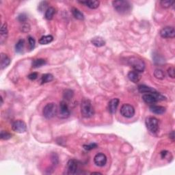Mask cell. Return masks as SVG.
I'll return each mask as SVG.
<instances>
[{"mask_svg": "<svg viewBox=\"0 0 175 175\" xmlns=\"http://www.w3.org/2000/svg\"><path fill=\"white\" fill-rule=\"evenodd\" d=\"M28 43H29V48H30V50H32L35 47V40L34 38H32V36L28 37Z\"/></svg>", "mask_w": 175, "mask_h": 175, "instance_id": "obj_34", "label": "cell"}, {"mask_svg": "<svg viewBox=\"0 0 175 175\" xmlns=\"http://www.w3.org/2000/svg\"><path fill=\"white\" fill-rule=\"evenodd\" d=\"M101 174V173H100V172H92V174Z\"/></svg>", "mask_w": 175, "mask_h": 175, "instance_id": "obj_41", "label": "cell"}, {"mask_svg": "<svg viewBox=\"0 0 175 175\" xmlns=\"http://www.w3.org/2000/svg\"><path fill=\"white\" fill-rule=\"evenodd\" d=\"M97 147H98V145H96V143H91V144H89V145H84V149L86 150V151H90V150L96 149Z\"/></svg>", "mask_w": 175, "mask_h": 175, "instance_id": "obj_35", "label": "cell"}, {"mask_svg": "<svg viewBox=\"0 0 175 175\" xmlns=\"http://www.w3.org/2000/svg\"><path fill=\"white\" fill-rule=\"evenodd\" d=\"M17 19L18 21L21 22V23H26L27 19H28V16H27L26 14L21 13L18 16Z\"/></svg>", "mask_w": 175, "mask_h": 175, "instance_id": "obj_32", "label": "cell"}, {"mask_svg": "<svg viewBox=\"0 0 175 175\" xmlns=\"http://www.w3.org/2000/svg\"><path fill=\"white\" fill-rule=\"evenodd\" d=\"M174 2L173 1H169V0H164V1H160V4L162 7L164 8H168L170 6L174 4Z\"/></svg>", "mask_w": 175, "mask_h": 175, "instance_id": "obj_30", "label": "cell"}, {"mask_svg": "<svg viewBox=\"0 0 175 175\" xmlns=\"http://www.w3.org/2000/svg\"><path fill=\"white\" fill-rule=\"evenodd\" d=\"M81 113L84 118H89L94 116V110L89 99H84L81 103Z\"/></svg>", "mask_w": 175, "mask_h": 175, "instance_id": "obj_2", "label": "cell"}, {"mask_svg": "<svg viewBox=\"0 0 175 175\" xmlns=\"http://www.w3.org/2000/svg\"><path fill=\"white\" fill-rule=\"evenodd\" d=\"M150 110L152 113L155 114H163L166 112V109L164 108V106H155V105H152V106L150 107Z\"/></svg>", "mask_w": 175, "mask_h": 175, "instance_id": "obj_14", "label": "cell"}, {"mask_svg": "<svg viewBox=\"0 0 175 175\" xmlns=\"http://www.w3.org/2000/svg\"><path fill=\"white\" fill-rule=\"evenodd\" d=\"M12 129L14 132L18 133H25L27 130L26 124L23 120H17L12 123Z\"/></svg>", "mask_w": 175, "mask_h": 175, "instance_id": "obj_9", "label": "cell"}, {"mask_svg": "<svg viewBox=\"0 0 175 175\" xmlns=\"http://www.w3.org/2000/svg\"><path fill=\"white\" fill-rule=\"evenodd\" d=\"M119 101L118 98H112L110 100V101L108 103V110L111 114H115L116 112L117 108H118L119 105Z\"/></svg>", "mask_w": 175, "mask_h": 175, "instance_id": "obj_13", "label": "cell"}, {"mask_svg": "<svg viewBox=\"0 0 175 175\" xmlns=\"http://www.w3.org/2000/svg\"><path fill=\"white\" fill-rule=\"evenodd\" d=\"M120 114L125 118H131L135 115V109L131 105L124 104L120 108Z\"/></svg>", "mask_w": 175, "mask_h": 175, "instance_id": "obj_7", "label": "cell"}, {"mask_svg": "<svg viewBox=\"0 0 175 175\" xmlns=\"http://www.w3.org/2000/svg\"><path fill=\"white\" fill-rule=\"evenodd\" d=\"M145 124L150 132L156 133L159 130V120L153 116H149L146 118Z\"/></svg>", "mask_w": 175, "mask_h": 175, "instance_id": "obj_6", "label": "cell"}, {"mask_svg": "<svg viewBox=\"0 0 175 175\" xmlns=\"http://www.w3.org/2000/svg\"><path fill=\"white\" fill-rule=\"evenodd\" d=\"M0 137H1V140H9L12 137L11 133H8V131H1V134H0Z\"/></svg>", "mask_w": 175, "mask_h": 175, "instance_id": "obj_29", "label": "cell"}, {"mask_svg": "<svg viewBox=\"0 0 175 175\" xmlns=\"http://www.w3.org/2000/svg\"><path fill=\"white\" fill-rule=\"evenodd\" d=\"M91 43L92 45L97 47H103L106 45V41L104 40L103 38L100 36L94 37V38L91 40Z\"/></svg>", "mask_w": 175, "mask_h": 175, "instance_id": "obj_18", "label": "cell"}, {"mask_svg": "<svg viewBox=\"0 0 175 175\" xmlns=\"http://www.w3.org/2000/svg\"><path fill=\"white\" fill-rule=\"evenodd\" d=\"M71 12L73 16L75 18L78 20H84V15L82 12L80 11L79 9L76 8H73L71 10Z\"/></svg>", "mask_w": 175, "mask_h": 175, "instance_id": "obj_20", "label": "cell"}, {"mask_svg": "<svg viewBox=\"0 0 175 175\" xmlns=\"http://www.w3.org/2000/svg\"><path fill=\"white\" fill-rule=\"evenodd\" d=\"M57 107L54 103H47L44 107L43 110V114L47 119H51L55 116L57 114Z\"/></svg>", "mask_w": 175, "mask_h": 175, "instance_id": "obj_5", "label": "cell"}, {"mask_svg": "<svg viewBox=\"0 0 175 175\" xmlns=\"http://www.w3.org/2000/svg\"><path fill=\"white\" fill-rule=\"evenodd\" d=\"M142 99L147 104L153 105L158 101L166 100V97L157 92L146 93L142 96Z\"/></svg>", "mask_w": 175, "mask_h": 175, "instance_id": "obj_3", "label": "cell"}, {"mask_svg": "<svg viewBox=\"0 0 175 175\" xmlns=\"http://www.w3.org/2000/svg\"><path fill=\"white\" fill-rule=\"evenodd\" d=\"M79 2L82 4H85L86 6L91 8V9H96V8H98L100 4V2L96 1V0H89V1H83Z\"/></svg>", "mask_w": 175, "mask_h": 175, "instance_id": "obj_17", "label": "cell"}, {"mask_svg": "<svg viewBox=\"0 0 175 175\" xmlns=\"http://www.w3.org/2000/svg\"><path fill=\"white\" fill-rule=\"evenodd\" d=\"M55 13V10L54 8L53 7H49L47 8L45 11V17L47 20H51L53 18V16Z\"/></svg>", "mask_w": 175, "mask_h": 175, "instance_id": "obj_22", "label": "cell"}, {"mask_svg": "<svg viewBox=\"0 0 175 175\" xmlns=\"http://www.w3.org/2000/svg\"><path fill=\"white\" fill-rule=\"evenodd\" d=\"M154 76L158 79H164L165 78V73L162 69H157L154 71Z\"/></svg>", "mask_w": 175, "mask_h": 175, "instance_id": "obj_27", "label": "cell"}, {"mask_svg": "<svg viewBox=\"0 0 175 175\" xmlns=\"http://www.w3.org/2000/svg\"><path fill=\"white\" fill-rule=\"evenodd\" d=\"M59 118H67L70 116V110L67 102L62 101L60 103L59 110L57 111Z\"/></svg>", "mask_w": 175, "mask_h": 175, "instance_id": "obj_8", "label": "cell"}, {"mask_svg": "<svg viewBox=\"0 0 175 175\" xmlns=\"http://www.w3.org/2000/svg\"><path fill=\"white\" fill-rule=\"evenodd\" d=\"M53 76L51 74H44V75H42V77H41V84L49 83V82L53 81Z\"/></svg>", "mask_w": 175, "mask_h": 175, "instance_id": "obj_25", "label": "cell"}, {"mask_svg": "<svg viewBox=\"0 0 175 175\" xmlns=\"http://www.w3.org/2000/svg\"><path fill=\"white\" fill-rule=\"evenodd\" d=\"M78 169L77 162L75 159H71L67 163V173L69 174H75L77 173Z\"/></svg>", "mask_w": 175, "mask_h": 175, "instance_id": "obj_12", "label": "cell"}, {"mask_svg": "<svg viewBox=\"0 0 175 175\" xmlns=\"http://www.w3.org/2000/svg\"><path fill=\"white\" fill-rule=\"evenodd\" d=\"M21 30L22 32L27 33L30 30V26L27 23H23L22 24V26H21Z\"/></svg>", "mask_w": 175, "mask_h": 175, "instance_id": "obj_31", "label": "cell"}, {"mask_svg": "<svg viewBox=\"0 0 175 175\" xmlns=\"http://www.w3.org/2000/svg\"><path fill=\"white\" fill-rule=\"evenodd\" d=\"M94 162L95 165L96 166H98V167H103V166H106L107 163L106 155L102 153H97L94 156Z\"/></svg>", "mask_w": 175, "mask_h": 175, "instance_id": "obj_11", "label": "cell"}, {"mask_svg": "<svg viewBox=\"0 0 175 175\" xmlns=\"http://www.w3.org/2000/svg\"><path fill=\"white\" fill-rule=\"evenodd\" d=\"M159 34L164 38H173L175 36V30L173 27H165L162 29Z\"/></svg>", "mask_w": 175, "mask_h": 175, "instance_id": "obj_10", "label": "cell"}, {"mask_svg": "<svg viewBox=\"0 0 175 175\" xmlns=\"http://www.w3.org/2000/svg\"><path fill=\"white\" fill-rule=\"evenodd\" d=\"M47 5H48V4H47V1L40 2V4H39V6H38V10H40V12L43 11V10H45V8H46Z\"/></svg>", "mask_w": 175, "mask_h": 175, "instance_id": "obj_37", "label": "cell"}, {"mask_svg": "<svg viewBox=\"0 0 175 175\" xmlns=\"http://www.w3.org/2000/svg\"><path fill=\"white\" fill-rule=\"evenodd\" d=\"M1 105L2 106V105H3V98H2V97H1Z\"/></svg>", "mask_w": 175, "mask_h": 175, "instance_id": "obj_42", "label": "cell"}, {"mask_svg": "<svg viewBox=\"0 0 175 175\" xmlns=\"http://www.w3.org/2000/svg\"><path fill=\"white\" fill-rule=\"evenodd\" d=\"M28 79L30 80H35L38 78V73H32L28 76Z\"/></svg>", "mask_w": 175, "mask_h": 175, "instance_id": "obj_38", "label": "cell"}, {"mask_svg": "<svg viewBox=\"0 0 175 175\" xmlns=\"http://www.w3.org/2000/svg\"><path fill=\"white\" fill-rule=\"evenodd\" d=\"M73 92L71 90H66L64 92L63 96L64 98H65L66 100H71L73 96Z\"/></svg>", "mask_w": 175, "mask_h": 175, "instance_id": "obj_28", "label": "cell"}, {"mask_svg": "<svg viewBox=\"0 0 175 175\" xmlns=\"http://www.w3.org/2000/svg\"><path fill=\"white\" fill-rule=\"evenodd\" d=\"M24 45H25V41L23 39H21L16 43V44L15 45V49H16V53H21L23 51L24 49Z\"/></svg>", "mask_w": 175, "mask_h": 175, "instance_id": "obj_26", "label": "cell"}, {"mask_svg": "<svg viewBox=\"0 0 175 175\" xmlns=\"http://www.w3.org/2000/svg\"><path fill=\"white\" fill-rule=\"evenodd\" d=\"M169 137L172 142L174 141V131H172L171 133L169 134Z\"/></svg>", "mask_w": 175, "mask_h": 175, "instance_id": "obj_40", "label": "cell"}, {"mask_svg": "<svg viewBox=\"0 0 175 175\" xmlns=\"http://www.w3.org/2000/svg\"><path fill=\"white\" fill-rule=\"evenodd\" d=\"M113 7L117 12L120 14H127L131 12L132 6L130 2L124 0H117L112 2Z\"/></svg>", "mask_w": 175, "mask_h": 175, "instance_id": "obj_1", "label": "cell"}, {"mask_svg": "<svg viewBox=\"0 0 175 175\" xmlns=\"http://www.w3.org/2000/svg\"><path fill=\"white\" fill-rule=\"evenodd\" d=\"M128 64L135 71L141 73L145 69V63L142 60L137 57H130L128 59Z\"/></svg>", "mask_w": 175, "mask_h": 175, "instance_id": "obj_4", "label": "cell"}, {"mask_svg": "<svg viewBox=\"0 0 175 175\" xmlns=\"http://www.w3.org/2000/svg\"><path fill=\"white\" fill-rule=\"evenodd\" d=\"M160 155H161V157L162 159H165V158L169 155V152L167 151H163L160 153Z\"/></svg>", "mask_w": 175, "mask_h": 175, "instance_id": "obj_39", "label": "cell"}, {"mask_svg": "<svg viewBox=\"0 0 175 175\" xmlns=\"http://www.w3.org/2000/svg\"><path fill=\"white\" fill-rule=\"evenodd\" d=\"M138 90L141 93H152V92H157L154 88L146 85H140L138 86Z\"/></svg>", "mask_w": 175, "mask_h": 175, "instance_id": "obj_19", "label": "cell"}, {"mask_svg": "<svg viewBox=\"0 0 175 175\" xmlns=\"http://www.w3.org/2000/svg\"><path fill=\"white\" fill-rule=\"evenodd\" d=\"M47 64V62L44 59H36L34 60L32 62V67L33 68H39L43 67Z\"/></svg>", "mask_w": 175, "mask_h": 175, "instance_id": "obj_24", "label": "cell"}, {"mask_svg": "<svg viewBox=\"0 0 175 175\" xmlns=\"http://www.w3.org/2000/svg\"><path fill=\"white\" fill-rule=\"evenodd\" d=\"M168 75H169V77H170L172 79H174L175 77V70L174 67H170L168 69Z\"/></svg>", "mask_w": 175, "mask_h": 175, "instance_id": "obj_36", "label": "cell"}, {"mask_svg": "<svg viewBox=\"0 0 175 175\" xmlns=\"http://www.w3.org/2000/svg\"><path fill=\"white\" fill-rule=\"evenodd\" d=\"M53 40V37L51 35H47V36H42L39 39L38 42L40 45H47L51 43Z\"/></svg>", "mask_w": 175, "mask_h": 175, "instance_id": "obj_21", "label": "cell"}, {"mask_svg": "<svg viewBox=\"0 0 175 175\" xmlns=\"http://www.w3.org/2000/svg\"><path fill=\"white\" fill-rule=\"evenodd\" d=\"M8 28H7V24L4 23L1 27V30H0V34H1V42L2 43L3 42V39L6 40L8 36Z\"/></svg>", "mask_w": 175, "mask_h": 175, "instance_id": "obj_23", "label": "cell"}, {"mask_svg": "<svg viewBox=\"0 0 175 175\" xmlns=\"http://www.w3.org/2000/svg\"><path fill=\"white\" fill-rule=\"evenodd\" d=\"M127 77H128L129 79L132 82H133V83H137V82H138L141 79L140 74V73H138V72L135 71H129Z\"/></svg>", "mask_w": 175, "mask_h": 175, "instance_id": "obj_15", "label": "cell"}, {"mask_svg": "<svg viewBox=\"0 0 175 175\" xmlns=\"http://www.w3.org/2000/svg\"><path fill=\"white\" fill-rule=\"evenodd\" d=\"M51 162H52L53 165H57V164H58V162H59L58 156H57L56 153H53L52 154H51Z\"/></svg>", "mask_w": 175, "mask_h": 175, "instance_id": "obj_33", "label": "cell"}, {"mask_svg": "<svg viewBox=\"0 0 175 175\" xmlns=\"http://www.w3.org/2000/svg\"><path fill=\"white\" fill-rule=\"evenodd\" d=\"M10 62H11V60L7 55L5 53H1V69H4L6 67H8L10 65Z\"/></svg>", "mask_w": 175, "mask_h": 175, "instance_id": "obj_16", "label": "cell"}]
</instances>
